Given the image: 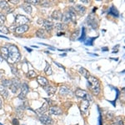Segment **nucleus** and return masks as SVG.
<instances>
[{
    "label": "nucleus",
    "mask_w": 125,
    "mask_h": 125,
    "mask_svg": "<svg viewBox=\"0 0 125 125\" xmlns=\"http://www.w3.org/2000/svg\"><path fill=\"white\" fill-rule=\"evenodd\" d=\"M52 18H53V19H54V20L60 21V20H62V14L59 10H55V11H53V13H52Z\"/></svg>",
    "instance_id": "13"
},
{
    "label": "nucleus",
    "mask_w": 125,
    "mask_h": 125,
    "mask_svg": "<svg viewBox=\"0 0 125 125\" xmlns=\"http://www.w3.org/2000/svg\"><path fill=\"white\" fill-rule=\"evenodd\" d=\"M21 8H22V9H23L27 13H32V10H33V9H32V7H31V5L28 4V3L22 5V6H21Z\"/></svg>",
    "instance_id": "25"
},
{
    "label": "nucleus",
    "mask_w": 125,
    "mask_h": 125,
    "mask_svg": "<svg viewBox=\"0 0 125 125\" xmlns=\"http://www.w3.org/2000/svg\"><path fill=\"white\" fill-rule=\"evenodd\" d=\"M43 25L44 26V28H45V29L47 30V31H51L54 28V23L52 21H49V20H48V19L44 20Z\"/></svg>",
    "instance_id": "12"
},
{
    "label": "nucleus",
    "mask_w": 125,
    "mask_h": 125,
    "mask_svg": "<svg viewBox=\"0 0 125 125\" xmlns=\"http://www.w3.org/2000/svg\"><path fill=\"white\" fill-rule=\"evenodd\" d=\"M16 28H17V26H15V25H12L11 27H10L9 29V31H12V32H15Z\"/></svg>",
    "instance_id": "40"
},
{
    "label": "nucleus",
    "mask_w": 125,
    "mask_h": 125,
    "mask_svg": "<svg viewBox=\"0 0 125 125\" xmlns=\"http://www.w3.org/2000/svg\"><path fill=\"white\" fill-rule=\"evenodd\" d=\"M59 94L61 95H67V94H70V90L68 89L67 87L65 86H62L60 88V90H59Z\"/></svg>",
    "instance_id": "24"
},
{
    "label": "nucleus",
    "mask_w": 125,
    "mask_h": 125,
    "mask_svg": "<svg viewBox=\"0 0 125 125\" xmlns=\"http://www.w3.org/2000/svg\"><path fill=\"white\" fill-rule=\"evenodd\" d=\"M68 13H69V15H70L71 21L73 22V23H75V21H76V13H75V11H74L73 8H70V9L68 10Z\"/></svg>",
    "instance_id": "20"
},
{
    "label": "nucleus",
    "mask_w": 125,
    "mask_h": 125,
    "mask_svg": "<svg viewBox=\"0 0 125 125\" xmlns=\"http://www.w3.org/2000/svg\"><path fill=\"white\" fill-rule=\"evenodd\" d=\"M78 33H79V29H78L77 31H76V33H73V38H72V39H74V38H75V39H77V36L78 35Z\"/></svg>",
    "instance_id": "41"
},
{
    "label": "nucleus",
    "mask_w": 125,
    "mask_h": 125,
    "mask_svg": "<svg viewBox=\"0 0 125 125\" xmlns=\"http://www.w3.org/2000/svg\"><path fill=\"white\" fill-rule=\"evenodd\" d=\"M23 125H24V124H23Z\"/></svg>",
    "instance_id": "50"
},
{
    "label": "nucleus",
    "mask_w": 125,
    "mask_h": 125,
    "mask_svg": "<svg viewBox=\"0 0 125 125\" xmlns=\"http://www.w3.org/2000/svg\"><path fill=\"white\" fill-rule=\"evenodd\" d=\"M44 90L46 91V93L48 94V95H53V94H55L56 92V88L53 86H50V85H47L44 87Z\"/></svg>",
    "instance_id": "16"
},
{
    "label": "nucleus",
    "mask_w": 125,
    "mask_h": 125,
    "mask_svg": "<svg viewBox=\"0 0 125 125\" xmlns=\"http://www.w3.org/2000/svg\"><path fill=\"white\" fill-rule=\"evenodd\" d=\"M76 125H78V124H76Z\"/></svg>",
    "instance_id": "49"
},
{
    "label": "nucleus",
    "mask_w": 125,
    "mask_h": 125,
    "mask_svg": "<svg viewBox=\"0 0 125 125\" xmlns=\"http://www.w3.org/2000/svg\"><path fill=\"white\" fill-rule=\"evenodd\" d=\"M29 25H27V24H25V25L18 26V27L16 28L15 33L18 34H22V33H25V32H27L28 30H29Z\"/></svg>",
    "instance_id": "9"
},
{
    "label": "nucleus",
    "mask_w": 125,
    "mask_h": 125,
    "mask_svg": "<svg viewBox=\"0 0 125 125\" xmlns=\"http://www.w3.org/2000/svg\"><path fill=\"white\" fill-rule=\"evenodd\" d=\"M84 37H85V29L84 28H83V33H82V36L80 39H78V40H83V41L84 40Z\"/></svg>",
    "instance_id": "38"
},
{
    "label": "nucleus",
    "mask_w": 125,
    "mask_h": 125,
    "mask_svg": "<svg viewBox=\"0 0 125 125\" xmlns=\"http://www.w3.org/2000/svg\"><path fill=\"white\" fill-rule=\"evenodd\" d=\"M37 76V73H36L35 71H33V70H30L28 73V77L29 78H35Z\"/></svg>",
    "instance_id": "33"
},
{
    "label": "nucleus",
    "mask_w": 125,
    "mask_h": 125,
    "mask_svg": "<svg viewBox=\"0 0 125 125\" xmlns=\"http://www.w3.org/2000/svg\"><path fill=\"white\" fill-rule=\"evenodd\" d=\"M111 125H124L122 118H121V117H117V118H115L112 121Z\"/></svg>",
    "instance_id": "21"
},
{
    "label": "nucleus",
    "mask_w": 125,
    "mask_h": 125,
    "mask_svg": "<svg viewBox=\"0 0 125 125\" xmlns=\"http://www.w3.org/2000/svg\"><path fill=\"white\" fill-rule=\"evenodd\" d=\"M43 21H44V19H38V23L39 24H43Z\"/></svg>",
    "instance_id": "42"
},
{
    "label": "nucleus",
    "mask_w": 125,
    "mask_h": 125,
    "mask_svg": "<svg viewBox=\"0 0 125 125\" xmlns=\"http://www.w3.org/2000/svg\"><path fill=\"white\" fill-rule=\"evenodd\" d=\"M5 20H6L5 15H4V14H3V13H0V24L2 25V24H3V23L5 22Z\"/></svg>",
    "instance_id": "35"
},
{
    "label": "nucleus",
    "mask_w": 125,
    "mask_h": 125,
    "mask_svg": "<svg viewBox=\"0 0 125 125\" xmlns=\"http://www.w3.org/2000/svg\"><path fill=\"white\" fill-rule=\"evenodd\" d=\"M94 39H95V38H92V39H88V40H87L88 42H85V44H86V45H92V44H93V40H94Z\"/></svg>",
    "instance_id": "36"
},
{
    "label": "nucleus",
    "mask_w": 125,
    "mask_h": 125,
    "mask_svg": "<svg viewBox=\"0 0 125 125\" xmlns=\"http://www.w3.org/2000/svg\"><path fill=\"white\" fill-rule=\"evenodd\" d=\"M62 21H63L64 23H68V22L71 21V18H70V15H69V13H68V11L66 12L64 14H62Z\"/></svg>",
    "instance_id": "28"
},
{
    "label": "nucleus",
    "mask_w": 125,
    "mask_h": 125,
    "mask_svg": "<svg viewBox=\"0 0 125 125\" xmlns=\"http://www.w3.org/2000/svg\"><path fill=\"white\" fill-rule=\"evenodd\" d=\"M88 24L89 26H91L94 29H96L98 28V22H97L95 16L92 14L88 18Z\"/></svg>",
    "instance_id": "7"
},
{
    "label": "nucleus",
    "mask_w": 125,
    "mask_h": 125,
    "mask_svg": "<svg viewBox=\"0 0 125 125\" xmlns=\"http://www.w3.org/2000/svg\"><path fill=\"white\" fill-rule=\"evenodd\" d=\"M0 94L3 97V98H8V97H9V92L6 89L5 87L2 84H0Z\"/></svg>",
    "instance_id": "17"
},
{
    "label": "nucleus",
    "mask_w": 125,
    "mask_h": 125,
    "mask_svg": "<svg viewBox=\"0 0 125 125\" xmlns=\"http://www.w3.org/2000/svg\"><path fill=\"white\" fill-rule=\"evenodd\" d=\"M13 124L19 125V121H18L17 119H13Z\"/></svg>",
    "instance_id": "45"
},
{
    "label": "nucleus",
    "mask_w": 125,
    "mask_h": 125,
    "mask_svg": "<svg viewBox=\"0 0 125 125\" xmlns=\"http://www.w3.org/2000/svg\"><path fill=\"white\" fill-rule=\"evenodd\" d=\"M29 22V19H28L26 16L24 15H21V14H18L16 16V19H15V23L19 24V26L21 25H25L27 23Z\"/></svg>",
    "instance_id": "6"
},
{
    "label": "nucleus",
    "mask_w": 125,
    "mask_h": 125,
    "mask_svg": "<svg viewBox=\"0 0 125 125\" xmlns=\"http://www.w3.org/2000/svg\"><path fill=\"white\" fill-rule=\"evenodd\" d=\"M39 0H25V3H28V4H33V5H36V4H39Z\"/></svg>",
    "instance_id": "31"
},
{
    "label": "nucleus",
    "mask_w": 125,
    "mask_h": 125,
    "mask_svg": "<svg viewBox=\"0 0 125 125\" xmlns=\"http://www.w3.org/2000/svg\"><path fill=\"white\" fill-rule=\"evenodd\" d=\"M49 113L51 114H53V115H60V114H62V111L59 107L53 106L49 108Z\"/></svg>",
    "instance_id": "11"
},
{
    "label": "nucleus",
    "mask_w": 125,
    "mask_h": 125,
    "mask_svg": "<svg viewBox=\"0 0 125 125\" xmlns=\"http://www.w3.org/2000/svg\"><path fill=\"white\" fill-rule=\"evenodd\" d=\"M11 70H12V73H13L14 75H17V74H18V69L15 67H13V66H11Z\"/></svg>",
    "instance_id": "37"
},
{
    "label": "nucleus",
    "mask_w": 125,
    "mask_h": 125,
    "mask_svg": "<svg viewBox=\"0 0 125 125\" xmlns=\"http://www.w3.org/2000/svg\"><path fill=\"white\" fill-rule=\"evenodd\" d=\"M39 120L42 124H46V125H49L53 123V119L51 118V117L48 115H45V114H43L39 117Z\"/></svg>",
    "instance_id": "8"
},
{
    "label": "nucleus",
    "mask_w": 125,
    "mask_h": 125,
    "mask_svg": "<svg viewBox=\"0 0 125 125\" xmlns=\"http://www.w3.org/2000/svg\"><path fill=\"white\" fill-rule=\"evenodd\" d=\"M89 104H90L89 101H88V100H83V101H82V103L80 104V110L82 111V113L86 114L87 111L88 109Z\"/></svg>",
    "instance_id": "10"
},
{
    "label": "nucleus",
    "mask_w": 125,
    "mask_h": 125,
    "mask_svg": "<svg viewBox=\"0 0 125 125\" xmlns=\"http://www.w3.org/2000/svg\"><path fill=\"white\" fill-rule=\"evenodd\" d=\"M88 84H89L90 90L92 91V93L94 94V95H98L100 92L99 80L95 77L89 76V77L88 78Z\"/></svg>",
    "instance_id": "2"
},
{
    "label": "nucleus",
    "mask_w": 125,
    "mask_h": 125,
    "mask_svg": "<svg viewBox=\"0 0 125 125\" xmlns=\"http://www.w3.org/2000/svg\"><path fill=\"white\" fill-rule=\"evenodd\" d=\"M75 95L78 96V98H83V100H88V101H91V100H92L90 94H88V93L87 92V91H85V90L80 89V88H78V89L76 90Z\"/></svg>",
    "instance_id": "4"
},
{
    "label": "nucleus",
    "mask_w": 125,
    "mask_h": 125,
    "mask_svg": "<svg viewBox=\"0 0 125 125\" xmlns=\"http://www.w3.org/2000/svg\"><path fill=\"white\" fill-rule=\"evenodd\" d=\"M0 32H2V33L7 34L9 33V28L5 27V26L3 25H0Z\"/></svg>",
    "instance_id": "30"
},
{
    "label": "nucleus",
    "mask_w": 125,
    "mask_h": 125,
    "mask_svg": "<svg viewBox=\"0 0 125 125\" xmlns=\"http://www.w3.org/2000/svg\"><path fill=\"white\" fill-rule=\"evenodd\" d=\"M108 13L113 16H115V17H118V11L114 7V6H112V7L109 9V10H108Z\"/></svg>",
    "instance_id": "27"
},
{
    "label": "nucleus",
    "mask_w": 125,
    "mask_h": 125,
    "mask_svg": "<svg viewBox=\"0 0 125 125\" xmlns=\"http://www.w3.org/2000/svg\"><path fill=\"white\" fill-rule=\"evenodd\" d=\"M44 72H45V73L47 74V75H51L52 73H53V71H52V68H51V66H50L48 62L46 63L45 68H44Z\"/></svg>",
    "instance_id": "29"
},
{
    "label": "nucleus",
    "mask_w": 125,
    "mask_h": 125,
    "mask_svg": "<svg viewBox=\"0 0 125 125\" xmlns=\"http://www.w3.org/2000/svg\"><path fill=\"white\" fill-rule=\"evenodd\" d=\"M29 92V88L27 83H23L21 86V92L19 94V98L20 99H25L27 94Z\"/></svg>",
    "instance_id": "5"
},
{
    "label": "nucleus",
    "mask_w": 125,
    "mask_h": 125,
    "mask_svg": "<svg viewBox=\"0 0 125 125\" xmlns=\"http://www.w3.org/2000/svg\"><path fill=\"white\" fill-rule=\"evenodd\" d=\"M2 108V101H1V99H0V108Z\"/></svg>",
    "instance_id": "48"
},
{
    "label": "nucleus",
    "mask_w": 125,
    "mask_h": 125,
    "mask_svg": "<svg viewBox=\"0 0 125 125\" xmlns=\"http://www.w3.org/2000/svg\"><path fill=\"white\" fill-rule=\"evenodd\" d=\"M37 81H38V83H39L40 84V85L43 86V87H45V86L48 85V79H47L46 78L43 77V76H38Z\"/></svg>",
    "instance_id": "15"
},
{
    "label": "nucleus",
    "mask_w": 125,
    "mask_h": 125,
    "mask_svg": "<svg viewBox=\"0 0 125 125\" xmlns=\"http://www.w3.org/2000/svg\"><path fill=\"white\" fill-rule=\"evenodd\" d=\"M20 87H21V82H20V80L19 79V78H12L11 79V85H10L9 88L13 94H15V93L18 92V90L20 88Z\"/></svg>",
    "instance_id": "3"
},
{
    "label": "nucleus",
    "mask_w": 125,
    "mask_h": 125,
    "mask_svg": "<svg viewBox=\"0 0 125 125\" xmlns=\"http://www.w3.org/2000/svg\"><path fill=\"white\" fill-rule=\"evenodd\" d=\"M10 3H15V4H16V3H19V0H10Z\"/></svg>",
    "instance_id": "43"
},
{
    "label": "nucleus",
    "mask_w": 125,
    "mask_h": 125,
    "mask_svg": "<svg viewBox=\"0 0 125 125\" xmlns=\"http://www.w3.org/2000/svg\"><path fill=\"white\" fill-rule=\"evenodd\" d=\"M66 28H67V25L64 23H58L55 24V29L56 30H58V31H63L64 29H66Z\"/></svg>",
    "instance_id": "23"
},
{
    "label": "nucleus",
    "mask_w": 125,
    "mask_h": 125,
    "mask_svg": "<svg viewBox=\"0 0 125 125\" xmlns=\"http://www.w3.org/2000/svg\"><path fill=\"white\" fill-rule=\"evenodd\" d=\"M0 51H1V53L3 54V58H5L7 59L8 56H9V49H8V47H2L0 48Z\"/></svg>",
    "instance_id": "26"
},
{
    "label": "nucleus",
    "mask_w": 125,
    "mask_h": 125,
    "mask_svg": "<svg viewBox=\"0 0 125 125\" xmlns=\"http://www.w3.org/2000/svg\"><path fill=\"white\" fill-rule=\"evenodd\" d=\"M8 49H9V56H8V62H10V63H15L19 60L20 57V52L17 46L15 45H9L8 47Z\"/></svg>",
    "instance_id": "1"
},
{
    "label": "nucleus",
    "mask_w": 125,
    "mask_h": 125,
    "mask_svg": "<svg viewBox=\"0 0 125 125\" xmlns=\"http://www.w3.org/2000/svg\"><path fill=\"white\" fill-rule=\"evenodd\" d=\"M82 3H88V0H81Z\"/></svg>",
    "instance_id": "47"
},
{
    "label": "nucleus",
    "mask_w": 125,
    "mask_h": 125,
    "mask_svg": "<svg viewBox=\"0 0 125 125\" xmlns=\"http://www.w3.org/2000/svg\"><path fill=\"white\" fill-rule=\"evenodd\" d=\"M13 11V8H11V7H7V8H6V13H12Z\"/></svg>",
    "instance_id": "39"
},
{
    "label": "nucleus",
    "mask_w": 125,
    "mask_h": 125,
    "mask_svg": "<svg viewBox=\"0 0 125 125\" xmlns=\"http://www.w3.org/2000/svg\"><path fill=\"white\" fill-rule=\"evenodd\" d=\"M79 73H80L82 74L84 78H88V77L90 76V73H89V72L88 71V70L86 69V68H83V67H81L79 68Z\"/></svg>",
    "instance_id": "22"
},
{
    "label": "nucleus",
    "mask_w": 125,
    "mask_h": 125,
    "mask_svg": "<svg viewBox=\"0 0 125 125\" xmlns=\"http://www.w3.org/2000/svg\"><path fill=\"white\" fill-rule=\"evenodd\" d=\"M54 63H55L56 65H58V67H60L61 68H62V69H64V67H63V66H62V65H61V64H60V63H58V62H54Z\"/></svg>",
    "instance_id": "44"
},
{
    "label": "nucleus",
    "mask_w": 125,
    "mask_h": 125,
    "mask_svg": "<svg viewBox=\"0 0 125 125\" xmlns=\"http://www.w3.org/2000/svg\"><path fill=\"white\" fill-rule=\"evenodd\" d=\"M7 7H8L7 1H0V8L1 9H6Z\"/></svg>",
    "instance_id": "34"
},
{
    "label": "nucleus",
    "mask_w": 125,
    "mask_h": 125,
    "mask_svg": "<svg viewBox=\"0 0 125 125\" xmlns=\"http://www.w3.org/2000/svg\"><path fill=\"white\" fill-rule=\"evenodd\" d=\"M47 110H48V104L47 103H44L41 108H39V109L36 110V113H38L39 114H43Z\"/></svg>",
    "instance_id": "19"
},
{
    "label": "nucleus",
    "mask_w": 125,
    "mask_h": 125,
    "mask_svg": "<svg viewBox=\"0 0 125 125\" xmlns=\"http://www.w3.org/2000/svg\"><path fill=\"white\" fill-rule=\"evenodd\" d=\"M36 36L40 38V39H46L47 36H46V32L43 29H39L36 32Z\"/></svg>",
    "instance_id": "18"
},
{
    "label": "nucleus",
    "mask_w": 125,
    "mask_h": 125,
    "mask_svg": "<svg viewBox=\"0 0 125 125\" xmlns=\"http://www.w3.org/2000/svg\"><path fill=\"white\" fill-rule=\"evenodd\" d=\"M73 9H74V11H75V13L77 12L79 15H83L86 12V9L82 5H76L75 7L73 8Z\"/></svg>",
    "instance_id": "14"
},
{
    "label": "nucleus",
    "mask_w": 125,
    "mask_h": 125,
    "mask_svg": "<svg viewBox=\"0 0 125 125\" xmlns=\"http://www.w3.org/2000/svg\"><path fill=\"white\" fill-rule=\"evenodd\" d=\"M2 85L4 86V87H10V85H11V80H8V79L3 80Z\"/></svg>",
    "instance_id": "32"
},
{
    "label": "nucleus",
    "mask_w": 125,
    "mask_h": 125,
    "mask_svg": "<svg viewBox=\"0 0 125 125\" xmlns=\"http://www.w3.org/2000/svg\"><path fill=\"white\" fill-rule=\"evenodd\" d=\"M3 70H0V78H2V77H3Z\"/></svg>",
    "instance_id": "46"
}]
</instances>
